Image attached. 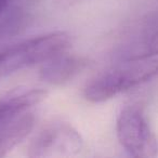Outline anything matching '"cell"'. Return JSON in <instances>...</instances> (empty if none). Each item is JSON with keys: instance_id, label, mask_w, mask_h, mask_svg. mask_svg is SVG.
Masks as SVG:
<instances>
[{"instance_id": "1", "label": "cell", "mask_w": 158, "mask_h": 158, "mask_svg": "<svg viewBox=\"0 0 158 158\" xmlns=\"http://www.w3.org/2000/svg\"><path fill=\"white\" fill-rule=\"evenodd\" d=\"M158 76V59L126 60L103 72L86 86L84 94L91 103H102Z\"/></svg>"}, {"instance_id": "2", "label": "cell", "mask_w": 158, "mask_h": 158, "mask_svg": "<svg viewBox=\"0 0 158 158\" xmlns=\"http://www.w3.org/2000/svg\"><path fill=\"white\" fill-rule=\"evenodd\" d=\"M70 46L72 36L66 31H56L29 38L0 51V80L67 52Z\"/></svg>"}, {"instance_id": "3", "label": "cell", "mask_w": 158, "mask_h": 158, "mask_svg": "<svg viewBox=\"0 0 158 158\" xmlns=\"http://www.w3.org/2000/svg\"><path fill=\"white\" fill-rule=\"evenodd\" d=\"M116 134L121 146L133 157L157 156V139L139 106L127 105L120 110L116 120Z\"/></svg>"}, {"instance_id": "4", "label": "cell", "mask_w": 158, "mask_h": 158, "mask_svg": "<svg viewBox=\"0 0 158 158\" xmlns=\"http://www.w3.org/2000/svg\"><path fill=\"white\" fill-rule=\"evenodd\" d=\"M84 140L73 126L54 123L47 126L31 140L28 156L33 158L70 157L81 152Z\"/></svg>"}, {"instance_id": "5", "label": "cell", "mask_w": 158, "mask_h": 158, "mask_svg": "<svg viewBox=\"0 0 158 158\" xmlns=\"http://www.w3.org/2000/svg\"><path fill=\"white\" fill-rule=\"evenodd\" d=\"M88 65L87 59L66 52L42 63L39 76L44 82L52 86H61L70 81Z\"/></svg>"}, {"instance_id": "6", "label": "cell", "mask_w": 158, "mask_h": 158, "mask_svg": "<svg viewBox=\"0 0 158 158\" xmlns=\"http://www.w3.org/2000/svg\"><path fill=\"white\" fill-rule=\"evenodd\" d=\"M47 95L48 92L44 89H29L14 91L8 97L0 99V128L44 102Z\"/></svg>"}, {"instance_id": "7", "label": "cell", "mask_w": 158, "mask_h": 158, "mask_svg": "<svg viewBox=\"0 0 158 158\" xmlns=\"http://www.w3.org/2000/svg\"><path fill=\"white\" fill-rule=\"evenodd\" d=\"M35 117L31 114L22 115L5 127L0 128V157L8 155L33 130Z\"/></svg>"}, {"instance_id": "8", "label": "cell", "mask_w": 158, "mask_h": 158, "mask_svg": "<svg viewBox=\"0 0 158 158\" xmlns=\"http://www.w3.org/2000/svg\"><path fill=\"white\" fill-rule=\"evenodd\" d=\"M78 0H55V2L61 6H70L73 3H76Z\"/></svg>"}, {"instance_id": "9", "label": "cell", "mask_w": 158, "mask_h": 158, "mask_svg": "<svg viewBox=\"0 0 158 158\" xmlns=\"http://www.w3.org/2000/svg\"><path fill=\"white\" fill-rule=\"evenodd\" d=\"M9 2L10 0H0V13L7 9L8 6H9Z\"/></svg>"}]
</instances>
